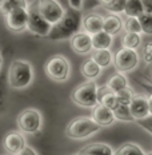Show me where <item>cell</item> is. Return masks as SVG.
Masks as SVG:
<instances>
[{
	"instance_id": "9",
	"label": "cell",
	"mask_w": 152,
	"mask_h": 155,
	"mask_svg": "<svg viewBox=\"0 0 152 155\" xmlns=\"http://www.w3.org/2000/svg\"><path fill=\"white\" fill-rule=\"evenodd\" d=\"M35 2H36L37 9L43 15V18L51 24L56 23L63 16L64 9H66L57 0H35Z\"/></svg>"
},
{
	"instance_id": "1",
	"label": "cell",
	"mask_w": 152,
	"mask_h": 155,
	"mask_svg": "<svg viewBox=\"0 0 152 155\" xmlns=\"http://www.w3.org/2000/svg\"><path fill=\"white\" fill-rule=\"evenodd\" d=\"M82 20L83 16L80 9H75L72 7H68L64 9L63 16L52 24L50 32L46 38L50 40H66L70 39L73 34H76L77 31H80L82 27Z\"/></svg>"
},
{
	"instance_id": "2",
	"label": "cell",
	"mask_w": 152,
	"mask_h": 155,
	"mask_svg": "<svg viewBox=\"0 0 152 155\" xmlns=\"http://www.w3.org/2000/svg\"><path fill=\"white\" fill-rule=\"evenodd\" d=\"M34 79L32 64L23 59H15L8 70V84L12 88L21 90L28 87Z\"/></svg>"
},
{
	"instance_id": "20",
	"label": "cell",
	"mask_w": 152,
	"mask_h": 155,
	"mask_svg": "<svg viewBox=\"0 0 152 155\" xmlns=\"http://www.w3.org/2000/svg\"><path fill=\"white\" fill-rule=\"evenodd\" d=\"M100 71H102V67H100L99 64L92 59V58L91 59H88V60H86V62L83 63V66H82V74L88 80L96 79V78L100 75Z\"/></svg>"
},
{
	"instance_id": "4",
	"label": "cell",
	"mask_w": 152,
	"mask_h": 155,
	"mask_svg": "<svg viewBox=\"0 0 152 155\" xmlns=\"http://www.w3.org/2000/svg\"><path fill=\"white\" fill-rule=\"evenodd\" d=\"M96 91H98V84L93 80H88V82L76 87L75 91L71 95V99L77 106H82V107H93L98 103Z\"/></svg>"
},
{
	"instance_id": "3",
	"label": "cell",
	"mask_w": 152,
	"mask_h": 155,
	"mask_svg": "<svg viewBox=\"0 0 152 155\" xmlns=\"http://www.w3.org/2000/svg\"><path fill=\"white\" fill-rule=\"evenodd\" d=\"M102 126L98 124L93 118L89 116H77L68 123L66 135L72 139H86V138L95 135L100 131Z\"/></svg>"
},
{
	"instance_id": "31",
	"label": "cell",
	"mask_w": 152,
	"mask_h": 155,
	"mask_svg": "<svg viewBox=\"0 0 152 155\" xmlns=\"http://www.w3.org/2000/svg\"><path fill=\"white\" fill-rule=\"evenodd\" d=\"M127 0H112L111 3L104 5L105 9H108L111 14H120V12L124 11V5Z\"/></svg>"
},
{
	"instance_id": "14",
	"label": "cell",
	"mask_w": 152,
	"mask_h": 155,
	"mask_svg": "<svg viewBox=\"0 0 152 155\" xmlns=\"http://www.w3.org/2000/svg\"><path fill=\"white\" fill-rule=\"evenodd\" d=\"M129 111H131L132 116L135 118V120L150 115L148 98L145 95H134L131 103H129Z\"/></svg>"
},
{
	"instance_id": "34",
	"label": "cell",
	"mask_w": 152,
	"mask_h": 155,
	"mask_svg": "<svg viewBox=\"0 0 152 155\" xmlns=\"http://www.w3.org/2000/svg\"><path fill=\"white\" fill-rule=\"evenodd\" d=\"M141 3H143L144 12H148L152 15V0H141Z\"/></svg>"
},
{
	"instance_id": "28",
	"label": "cell",
	"mask_w": 152,
	"mask_h": 155,
	"mask_svg": "<svg viewBox=\"0 0 152 155\" xmlns=\"http://www.w3.org/2000/svg\"><path fill=\"white\" fill-rule=\"evenodd\" d=\"M27 0H5L2 5H0V14L5 15L11 9L16 7H27Z\"/></svg>"
},
{
	"instance_id": "15",
	"label": "cell",
	"mask_w": 152,
	"mask_h": 155,
	"mask_svg": "<svg viewBox=\"0 0 152 155\" xmlns=\"http://www.w3.org/2000/svg\"><path fill=\"white\" fill-rule=\"evenodd\" d=\"M96 96H98V103L104 104L109 108H114L118 104V99H116V92H114L108 86H100L98 87L96 91Z\"/></svg>"
},
{
	"instance_id": "22",
	"label": "cell",
	"mask_w": 152,
	"mask_h": 155,
	"mask_svg": "<svg viewBox=\"0 0 152 155\" xmlns=\"http://www.w3.org/2000/svg\"><path fill=\"white\" fill-rule=\"evenodd\" d=\"M114 115H115V119L118 120H123V122H134L135 118L132 116L131 111H129V106L128 104H121V103H118L114 108Z\"/></svg>"
},
{
	"instance_id": "39",
	"label": "cell",
	"mask_w": 152,
	"mask_h": 155,
	"mask_svg": "<svg viewBox=\"0 0 152 155\" xmlns=\"http://www.w3.org/2000/svg\"><path fill=\"white\" fill-rule=\"evenodd\" d=\"M57 2H60L61 5H63L64 8H68L70 7V5H68V0H57Z\"/></svg>"
},
{
	"instance_id": "7",
	"label": "cell",
	"mask_w": 152,
	"mask_h": 155,
	"mask_svg": "<svg viewBox=\"0 0 152 155\" xmlns=\"http://www.w3.org/2000/svg\"><path fill=\"white\" fill-rule=\"evenodd\" d=\"M18 127L24 134H36L41 128V114L35 108H25L18 116Z\"/></svg>"
},
{
	"instance_id": "21",
	"label": "cell",
	"mask_w": 152,
	"mask_h": 155,
	"mask_svg": "<svg viewBox=\"0 0 152 155\" xmlns=\"http://www.w3.org/2000/svg\"><path fill=\"white\" fill-rule=\"evenodd\" d=\"M92 59L99 64L102 68L108 67L112 63V55L111 51L108 48H103V50H95V52L92 54Z\"/></svg>"
},
{
	"instance_id": "13",
	"label": "cell",
	"mask_w": 152,
	"mask_h": 155,
	"mask_svg": "<svg viewBox=\"0 0 152 155\" xmlns=\"http://www.w3.org/2000/svg\"><path fill=\"white\" fill-rule=\"evenodd\" d=\"M92 118H93V120L98 124L102 126V127L111 126L116 120L112 108L107 107L104 104H100V103H96L92 107Z\"/></svg>"
},
{
	"instance_id": "32",
	"label": "cell",
	"mask_w": 152,
	"mask_h": 155,
	"mask_svg": "<svg viewBox=\"0 0 152 155\" xmlns=\"http://www.w3.org/2000/svg\"><path fill=\"white\" fill-rule=\"evenodd\" d=\"M136 123L140 126L143 130H145L147 132H150V134L152 135V114L147 115L145 118H141V119H136Z\"/></svg>"
},
{
	"instance_id": "25",
	"label": "cell",
	"mask_w": 152,
	"mask_h": 155,
	"mask_svg": "<svg viewBox=\"0 0 152 155\" xmlns=\"http://www.w3.org/2000/svg\"><path fill=\"white\" fill-rule=\"evenodd\" d=\"M107 86H108L114 92H118V91H120V90L124 88V87L128 86L127 78L123 75V72L115 74L114 76L109 78V80H108V83H107Z\"/></svg>"
},
{
	"instance_id": "30",
	"label": "cell",
	"mask_w": 152,
	"mask_h": 155,
	"mask_svg": "<svg viewBox=\"0 0 152 155\" xmlns=\"http://www.w3.org/2000/svg\"><path fill=\"white\" fill-rule=\"evenodd\" d=\"M123 27L127 32H139V34L141 32L140 23H139L137 18H134V16H127V20L124 21Z\"/></svg>"
},
{
	"instance_id": "12",
	"label": "cell",
	"mask_w": 152,
	"mask_h": 155,
	"mask_svg": "<svg viewBox=\"0 0 152 155\" xmlns=\"http://www.w3.org/2000/svg\"><path fill=\"white\" fill-rule=\"evenodd\" d=\"M70 44H71V48H72L76 54H80V55L88 54L89 51L92 50L91 35L87 34L86 31L84 32L77 31L76 34H73L72 36L70 38Z\"/></svg>"
},
{
	"instance_id": "11",
	"label": "cell",
	"mask_w": 152,
	"mask_h": 155,
	"mask_svg": "<svg viewBox=\"0 0 152 155\" xmlns=\"http://www.w3.org/2000/svg\"><path fill=\"white\" fill-rule=\"evenodd\" d=\"M25 138L21 132L19 131H12L7 134L3 139V147L5 148L8 154L12 155H20L21 150L25 147Z\"/></svg>"
},
{
	"instance_id": "36",
	"label": "cell",
	"mask_w": 152,
	"mask_h": 155,
	"mask_svg": "<svg viewBox=\"0 0 152 155\" xmlns=\"http://www.w3.org/2000/svg\"><path fill=\"white\" fill-rule=\"evenodd\" d=\"M143 60H144V63L151 64V63H152V54H151V52H147V51H144V54H143Z\"/></svg>"
},
{
	"instance_id": "33",
	"label": "cell",
	"mask_w": 152,
	"mask_h": 155,
	"mask_svg": "<svg viewBox=\"0 0 152 155\" xmlns=\"http://www.w3.org/2000/svg\"><path fill=\"white\" fill-rule=\"evenodd\" d=\"M20 155H37V151L34 150L31 146H27V144H25V147L21 150Z\"/></svg>"
},
{
	"instance_id": "18",
	"label": "cell",
	"mask_w": 152,
	"mask_h": 155,
	"mask_svg": "<svg viewBox=\"0 0 152 155\" xmlns=\"http://www.w3.org/2000/svg\"><path fill=\"white\" fill-rule=\"evenodd\" d=\"M123 27V21L116 14H111L105 18H103V31H105L109 35H116L119 34Z\"/></svg>"
},
{
	"instance_id": "17",
	"label": "cell",
	"mask_w": 152,
	"mask_h": 155,
	"mask_svg": "<svg viewBox=\"0 0 152 155\" xmlns=\"http://www.w3.org/2000/svg\"><path fill=\"white\" fill-rule=\"evenodd\" d=\"M76 154H80V155H112L114 151L105 143H91V144L84 146L82 150L77 151Z\"/></svg>"
},
{
	"instance_id": "40",
	"label": "cell",
	"mask_w": 152,
	"mask_h": 155,
	"mask_svg": "<svg viewBox=\"0 0 152 155\" xmlns=\"http://www.w3.org/2000/svg\"><path fill=\"white\" fill-rule=\"evenodd\" d=\"M112 0H100V3H102L103 5H105V4H108V3H111Z\"/></svg>"
},
{
	"instance_id": "5",
	"label": "cell",
	"mask_w": 152,
	"mask_h": 155,
	"mask_svg": "<svg viewBox=\"0 0 152 155\" xmlns=\"http://www.w3.org/2000/svg\"><path fill=\"white\" fill-rule=\"evenodd\" d=\"M28 9V20H27V30L37 36H47L52 24L47 21L37 9L36 2H34L31 5L27 7Z\"/></svg>"
},
{
	"instance_id": "8",
	"label": "cell",
	"mask_w": 152,
	"mask_h": 155,
	"mask_svg": "<svg viewBox=\"0 0 152 155\" xmlns=\"http://www.w3.org/2000/svg\"><path fill=\"white\" fill-rule=\"evenodd\" d=\"M139 63V55L136 50H131V48H124L119 50L114 58L115 68L119 72H128L132 71Z\"/></svg>"
},
{
	"instance_id": "42",
	"label": "cell",
	"mask_w": 152,
	"mask_h": 155,
	"mask_svg": "<svg viewBox=\"0 0 152 155\" xmlns=\"http://www.w3.org/2000/svg\"><path fill=\"white\" fill-rule=\"evenodd\" d=\"M4 2H5V0H0V5H2L3 3H4Z\"/></svg>"
},
{
	"instance_id": "10",
	"label": "cell",
	"mask_w": 152,
	"mask_h": 155,
	"mask_svg": "<svg viewBox=\"0 0 152 155\" xmlns=\"http://www.w3.org/2000/svg\"><path fill=\"white\" fill-rule=\"evenodd\" d=\"M27 7H16L4 15L5 16V25H7L11 31L20 32L27 28V20H28Z\"/></svg>"
},
{
	"instance_id": "26",
	"label": "cell",
	"mask_w": 152,
	"mask_h": 155,
	"mask_svg": "<svg viewBox=\"0 0 152 155\" xmlns=\"http://www.w3.org/2000/svg\"><path fill=\"white\" fill-rule=\"evenodd\" d=\"M116 155H143L144 151L140 148V146L135 143H124L115 153Z\"/></svg>"
},
{
	"instance_id": "35",
	"label": "cell",
	"mask_w": 152,
	"mask_h": 155,
	"mask_svg": "<svg viewBox=\"0 0 152 155\" xmlns=\"http://www.w3.org/2000/svg\"><path fill=\"white\" fill-rule=\"evenodd\" d=\"M68 5L75 9H80L83 5V0H68Z\"/></svg>"
},
{
	"instance_id": "19",
	"label": "cell",
	"mask_w": 152,
	"mask_h": 155,
	"mask_svg": "<svg viewBox=\"0 0 152 155\" xmlns=\"http://www.w3.org/2000/svg\"><path fill=\"white\" fill-rule=\"evenodd\" d=\"M91 39L93 50H103V48H109L112 46V35L107 34L103 30L91 35Z\"/></svg>"
},
{
	"instance_id": "41",
	"label": "cell",
	"mask_w": 152,
	"mask_h": 155,
	"mask_svg": "<svg viewBox=\"0 0 152 155\" xmlns=\"http://www.w3.org/2000/svg\"><path fill=\"white\" fill-rule=\"evenodd\" d=\"M2 64H3V56H2V54H0V68H2Z\"/></svg>"
},
{
	"instance_id": "37",
	"label": "cell",
	"mask_w": 152,
	"mask_h": 155,
	"mask_svg": "<svg viewBox=\"0 0 152 155\" xmlns=\"http://www.w3.org/2000/svg\"><path fill=\"white\" fill-rule=\"evenodd\" d=\"M144 51H147V52H151L152 54V41H148L147 44L144 46Z\"/></svg>"
},
{
	"instance_id": "29",
	"label": "cell",
	"mask_w": 152,
	"mask_h": 155,
	"mask_svg": "<svg viewBox=\"0 0 152 155\" xmlns=\"http://www.w3.org/2000/svg\"><path fill=\"white\" fill-rule=\"evenodd\" d=\"M132 98H134V91L127 86L123 90L116 92V99H118V103H121V104H128L131 103Z\"/></svg>"
},
{
	"instance_id": "24",
	"label": "cell",
	"mask_w": 152,
	"mask_h": 155,
	"mask_svg": "<svg viewBox=\"0 0 152 155\" xmlns=\"http://www.w3.org/2000/svg\"><path fill=\"white\" fill-rule=\"evenodd\" d=\"M124 12L127 16H134V18H137L140 14L144 12L143 8V3L141 0H127L124 5Z\"/></svg>"
},
{
	"instance_id": "16",
	"label": "cell",
	"mask_w": 152,
	"mask_h": 155,
	"mask_svg": "<svg viewBox=\"0 0 152 155\" xmlns=\"http://www.w3.org/2000/svg\"><path fill=\"white\" fill-rule=\"evenodd\" d=\"M82 27L84 28V31H86L87 34L93 35V34H96V32L103 30V18L98 14L87 15L82 20Z\"/></svg>"
},
{
	"instance_id": "23",
	"label": "cell",
	"mask_w": 152,
	"mask_h": 155,
	"mask_svg": "<svg viewBox=\"0 0 152 155\" xmlns=\"http://www.w3.org/2000/svg\"><path fill=\"white\" fill-rule=\"evenodd\" d=\"M141 43V38L139 32H125L121 39V47L136 50Z\"/></svg>"
},
{
	"instance_id": "27",
	"label": "cell",
	"mask_w": 152,
	"mask_h": 155,
	"mask_svg": "<svg viewBox=\"0 0 152 155\" xmlns=\"http://www.w3.org/2000/svg\"><path fill=\"white\" fill-rule=\"evenodd\" d=\"M137 20L140 23L141 32L145 35H152V15L148 12H143L137 16Z\"/></svg>"
},
{
	"instance_id": "6",
	"label": "cell",
	"mask_w": 152,
	"mask_h": 155,
	"mask_svg": "<svg viewBox=\"0 0 152 155\" xmlns=\"http://www.w3.org/2000/svg\"><path fill=\"white\" fill-rule=\"evenodd\" d=\"M46 74L55 82H64L70 76V62L63 55H55L46 63Z\"/></svg>"
},
{
	"instance_id": "38",
	"label": "cell",
	"mask_w": 152,
	"mask_h": 155,
	"mask_svg": "<svg viewBox=\"0 0 152 155\" xmlns=\"http://www.w3.org/2000/svg\"><path fill=\"white\" fill-rule=\"evenodd\" d=\"M148 106H150V114H152V94L148 96Z\"/></svg>"
}]
</instances>
